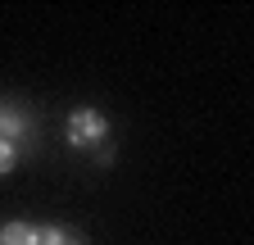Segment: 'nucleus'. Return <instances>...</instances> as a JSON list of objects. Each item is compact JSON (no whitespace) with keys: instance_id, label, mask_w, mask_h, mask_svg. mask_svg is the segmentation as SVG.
Masks as SVG:
<instances>
[{"instance_id":"nucleus-1","label":"nucleus","mask_w":254,"mask_h":245,"mask_svg":"<svg viewBox=\"0 0 254 245\" xmlns=\"http://www.w3.org/2000/svg\"><path fill=\"white\" fill-rule=\"evenodd\" d=\"M68 145L86 150L95 164H109L114 145H109V122H105V114H95V109H77V114H68Z\"/></svg>"},{"instance_id":"nucleus-2","label":"nucleus","mask_w":254,"mask_h":245,"mask_svg":"<svg viewBox=\"0 0 254 245\" xmlns=\"http://www.w3.org/2000/svg\"><path fill=\"white\" fill-rule=\"evenodd\" d=\"M0 136H5L9 145L23 150V145L32 141V118H27L23 109H14V105H9V109H0Z\"/></svg>"},{"instance_id":"nucleus-3","label":"nucleus","mask_w":254,"mask_h":245,"mask_svg":"<svg viewBox=\"0 0 254 245\" xmlns=\"http://www.w3.org/2000/svg\"><path fill=\"white\" fill-rule=\"evenodd\" d=\"M41 241V227L32 223H5L0 227V245H37Z\"/></svg>"},{"instance_id":"nucleus-4","label":"nucleus","mask_w":254,"mask_h":245,"mask_svg":"<svg viewBox=\"0 0 254 245\" xmlns=\"http://www.w3.org/2000/svg\"><path fill=\"white\" fill-rule=\"evenodd\" d=\"M37 245H82L77 241V232H68V227H41V241Z\"/></svg>"},{"instance_id":"nucleus-5","label":"nucleus","mask_w":254,"mask_h":245,"mask_svg":"<svg viewBox=\"0 0 254 245\" xmlns=\"http://www.w3.org/2000/svg\"><path fill=\"white\" fill-rule=\"evenodd\" d=\"M18 155H23V150H18V145H9L5 136H0V177L18 168Z\"/></svg>"}]
</instances>
